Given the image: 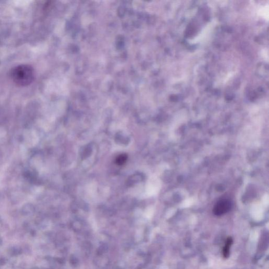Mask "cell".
I'll return each instance as SVG.
<instances>
[{"mask_svg": "<svg viewBox=\"0 0 269 269\" xmlns=\"http://www.w3.org/2000/svg\"><path fill=\"white\" fill-rule=\"evenodd\" d=\"M11 78L13 82L19 86H27L33 83L35 78V72L33 67L29 65H20L11 71Z\"/></svg>", "mask_w": 269, "mask_h": 269, "instance_id": "6da1fadb", "label": "cell"}, {"mask_svg": "<svg viewBox=\"0 0 269 269\" xmlns=\"http://www.w3.org/2000/svg\"><path fill=\"white\" fill-rule=\"evenodd\" d=\"M233 240L232 238H228L226 242L225 247L222 250V254L224 257L227 258L229 257L230 253V249L231 247Z\"/></svg>", "mask_w": 269, "mask_h": 269, "instance_id": "3957f363", "label": "cell"}, {"mask_svg": "<svg viewBox=\"0 0 269 269\" xmlns=\"http://www.w3.org/2000/svg\"><path fill=\"white\" fill-rule=\"evenodd\" d=\"M233 203L227 199H222L218 202L213 208V213L217 216H222L232 209Z\"/></svg>", "mask_w": 269, "mask_h": 269, "instance_id": "7a4b0ae2", "label": "cell"}, {"mask_svg": "<svg viewBox=\"0 0 269 269\" xmlns=\"http://www.w3.org/2000/svg\"><path fill=\"white\" fill-rule=\"evenodd\" d=\"M127 158L126 155H121L117 159V163L119 165H123L126 162Z\"/></svg>", "mask_w": 269, "mask_h": 269, "instance_id": "277c9868", "label": "cell"}]
</instances>
